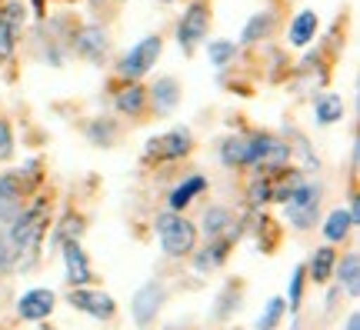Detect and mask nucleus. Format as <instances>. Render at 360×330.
I'll return each instance as SVG.
<instances>
[{
    "label": "nucleus",
    "instance_id": "nucleus-1",
    "mask_svg": "<svg viewBox=\"0 0 360 330\" xmlns=\"http://www.w3.org/2000/svg\"><path fill=\"white\" fill-rule=\"evenodd\" d=\"M51 197H34L27 201V207L7 224V237L13 243V254H17V267L20 270H30L40 257V243H44V234L51 230Z\"/></svg>",
    "mask_w": 360,
    "mask_h": 330
},
{
    "label": "nucleus",
    "instance_id": "nucleus-2",
    "mask_svg": "<svg viewBox=\"0 0 360 330\" xmlns=\"http://www.w3.org/2000/svg\"><path fill=\"white\" fill-rule=\"evenodd\" d=\"M321 201H323V184L300 174L297 184L290 187V193H287V201H283L287 224H290L297 234L317 227V220H321Z\"/></svg>",
    "mask_w": 360,
    "mask_h": 330
},
{
    "label": "nucleus",
    "instance_id": "nucleus-3",
    "mask_svg": "<svg viewBox=\"0 0 360 330\" xmlns=\"http://www.w3.org/2000/svg\"><path fill=\"white\" fill-rule=\"evenodd\" d=\"M154 230H157V241H160V250L164 257L177 260V257H191L197 250V224L187 220L184 214H157L154 220Z\"/></svg>",
    "mask_w": 360,
    "mask_h": 330
},
{
    "label": "nucleus",
    "instance_id": "nucleus-4",
    "mask_svg": "<svg viewBox=\"0 0 360 330\" xmlns=\"http://www.w3.org/2000/svg\"><path fill=\"white\" fill-rule=\"evenodd\" d=\"M294 164V151L290 144L277 134H267V130H257L250 134V170L254 174H281Z\"/></svg>",
    "mask_w": 360,
    "mask_h": 330
},
{
    "label": "nucleus",
    "instance_id": "nucleus-5",
    "mask_svg": "<svg viewBox=\"0 0 360 330\" xmlns=\"http://www.w3.org/2000/svg\"><path fill=\"white\" fill-rule=\"evenodd\" d=\"M160 53H164V34H147V37L137 40V44L117 61L114 74L120 77V80H141V77H147L157 67Z\"/></svg>",
    "mask_w": 360,
    "mask_h": 330
},
{
    "label": "nucleus",
    "instance_id": "nucleus-6",
    "mask_svg": "<svg viewBox=\"0 0 360 330\" xmlns=\"http://www.w3.org/2000/svg\"><path fill=\"white\" fill-rule=\"evenodd\" d=\"M210 24H214V11L207 0H191L184 7L177 20V44L187 57L197 53V47H204V40L210 37Z\"/></svg>",
    "mask_w": 360,
    "mask_h": 330
},
{
    "label": "nucleus",
    "instance_id": "nucleus-7",
    "mask_svg": "<svg viewBox=\"0 0 360 330\" xmlns=\"http://www.w3.org/2000/svg\"><path fill=\"white\" fill-rule=\"evenodd\" d=\"M193 151V134L191 127H174L160 137H150L143 144V164H174V160H184L191 157Z\"/></svg>",
    "mask_w": 360,
    "mask_h": 330
},
{
    "label": "nucleus",
    "instance_id": "nucleus-8",
    "mask_svg": "<svg viewBox=\"0 0 360 330\" xmlns=\"http://www.w3.org/2000/svg\"><path fill=\"white\" fill-rule=\"evenodd\" d=\"M30 201V184L20 177V170H0V224L7 227Z\"/></svg>",
    "mask_w": 360,
    "mask_h": 330
},
{
    "label": "nucleus",
    "instance_id": "nucleus-9",
    "mask_svg": "<svg viewBox=\"0 0 360 330\" xmlns=\"http://www.w3.org/2000/svg\"><path fill=\"white\" fill-rule=\"evenodd\" d=\"M74 51L90 64H103L110 53V34L103 24H84L74 30Z\"/></svg>",
    "mask_w": 360,
    "mask_h": 330
},
{
    "label": "nucleus",
    "instance_id": "nucleus-10",
    "mask_svg": "<svg viewBox=\"0 0 360 330\" xmlns=\"http://www.w3.org/2000/svg\"><path fill=\"white\" fill-rule=\"evenodd\" d=\"M164 297H167V287L157 284V280H147L141 291L134 293V300H130L134 324H137V327H150L157 320V314H160V307H164Z\"/></svg>",
    "mask_w": 360,
    "mask_h": 330
},
{
    "label": "nucleus",
    "instance_id": "nucleus-11",
    "mask_svg": "<svg viewBox=\"0 0 360 330\" xmlns=\"http://www.w3.org/2000/svg\"><path fill=\"white\" fill-rule=\"evenodd\" d=\"M67 300H70V307H74V310H84V314H90L94 320H114V314H117V300L107 291L74 287Z\"/></svg>",
    "mask_w": 360,
    "mask_h": 330
},
{
    "label": "nucleus",
    "instance_id": "nucleus-12",
    "mask_svg": "<svg viewBox=\"0 0 360 330\" xmlns=\"http://www.w3.org/2000/svg\"><path fill=\"white\" fill-rule=\"evenodd\" d=\"M114 110L120 117H147L150 103H147V87L141 80H120V87L114 90Z\"/></svg>",
    "mask_w": 360,
    "mask_h": 330
},
{
    "label": "nucleus",
    "instance_id": "nucleus-13",
    "mask_svg": "<svg viewBox=\"0 0 360 330\" xmlns=\"http://www.w3.org/2000/svg\"><path fill=\"white\" fill-rule=\"evenodd\" d=\"M277 27H281V13L274 11V7H264V11L250 13L247 17L244 30H240V40H237V47H254V44H264L277 34Z\"/></svg>",
    "mask_w": 360,
    "mask_h": 330
},
{
    "label": "nucleus",
    "instance_id": "nucleus-14",
    "mask_svg": "<svg viewBox=\"0 0 360 330\" xmlns=\"http://www.w3.org/2000/svg\"><path fill=\"white\" fill-rule=\"evenodd\" d=\"M180 97H184V90H180L177 84V77H157L154 84L147 87V103H150V110H154L157 117H170L174 110H177V103Z\"/></svg>",
    "mask_w": 360,
    "mask_h": 330
},
{
    "label": "nucleus",
    "instance_id": "nucleus-15",
    "mask_svg": "<svg viewBox=\"0 0 360 330\" xmlns=\"http://www.w3.org/2000/svg\"><path fill=\"white\" fill-rule=\"evenodd\" d=\"M53 304H57L53 291H47V287H34V291H24L20 297H17V314H20V320L40 324V320H47L53 314Z\"/></svg>",
    "mask_w": 360,
    "mask_h": 330
},
{
    "label": "nucleus",
    "instance_id": "nucleus-16",
    "mask_svg": "<svg viewBox=\"0 0 360 330\" xmlns=\"http://www.w3.org/2000/svg\"><path fill=\"white\" fill-rule=\"evenodd\" d=\"M60 257H64L67 280H70L74 287H87L90 280H94V267H90V257H87V250L80 247V241L60 243Z\"/></svg>",
    "mask_w": 360,
    "mask_h": 330
},
{
    "label": "nucleus",
    "instance_id": "nucleus-17",
    "mask_svg": "<svg viewBox=\"0 0 360 330\" xmlns=\"http://www.w3.org/2000/svg\"><path fill=\"white\" fill-rule=\"evenodd\" d=\"M200 220H204L207 241H217V237H224V241H237V234H240V227H237V217H233L224 203L207 207Z\"/></svg>",
    "mask_w": 360,
    "mask_h": 330
},
{
    "label": "nucleus",
    "instance_id": "nucleus-18",
    "mask_svg": "<svg viewBox=\"0 0 360 330\" xmlns=\"http://www.w3.org/2000/svg\"><path fill=\"white\" fill-rule=\"evenodd\" d=\"M317 30H321V17H317V11H297L294 17H290V24H287V47H310L314 44V37H317Z\"/></svg>",
    "mask_w": 360,
    "mask_h": 330
},
{
    "label": "nucleus",
    "instance_id": "nucleus-19",
    "mask_svg": "<svg viewBox=\"0 0 360 330\" xmlns=\"http://www.w3.org/2000/svg\"><path fill=\"white\" fill-rule=\"evenodd\" d=\"M207 191V177L204 174H187L184 180H177L174 187H170L167 193V210H174V214H184L187 207H191L200 193Z\"/></svg>",
    "mask_w": 360,
    "mask_h": 330
},
{
    "label": "nucleus",
    "instance_id": "nucleus-20",
    "mask_svg": "<svg viewBox=\"0 0 360 330\" xmlns=\"http://www.w3.org/2000/svg\"><path fill=\"white\" fill-rule=\"evenodd\" d=\"M217 157L227 170L250 167V134H227V137L217 144Z\"/></svg>",
    "mask_w": 360,
    "mask_h": 330
},
{
    "label": "nucleus",
    "instance_id": "nucleus-21",
    "mask_svg": "<svg viewBox=\"0 0 360 330\" xmlns=\"http://www.w3.org/2000/svg\"><path fill=\"white\" fill-rule=\"evenodd\" d=\"M344 114H347V103L340 94H334V90L314 94V124L317 127H334L344 120Z\"/></svg>",
    "mask_w": 360,
    "mask_h": 330
},
{
    "label": "nucleus",
    "instance_id": "nucleus-22",
    "mask_svg": "<svg viewBox=\"0 0 360 330\" xmlns=\"http://www.w3.org/2000/svg\"><path fill=\"white\" fill-rule=\"evenodd\" d=\"M334 274H337V280H340V287L347 291V297H357L360 293V257H357V250H347L344 257H337Z\"/></svg>",
    "mask_w": 360,
    "mask_h": 330
},
{
    "label": "nucleus",
    "instance_id": "nucleus-23",
    "mask_svg": "<svg viewBox=\"0 0 360 330\" xmlns=\"http://www.w3.org/2000/svg\"><path fill=\"white\" fill-rule=\"evenodd\" d=\"M334 267H337V250L334 247H317L314 257H310V267H304V270H307V277L321 287V284H327V280L334 277Z\"/></svg>",
    "mask_w": 360,
    "mask_h": 330
},
{
    "label": "nucleus",
    "instance_id": "nucleus-24",
    "mask_svg": "<svg viewBox=\"0 0 360 330\" xmlns=\"http://www.w3.org/2000/svg\"><path fill=\"white\" fill-rule=\"evenodd\" d=\"M204 44H207V61H210V67H214V70L231 67L233 61H237V53H240L237 40H227V37H207Z\"/></svg>",
    "mask_w": 360,
    "mask_h": 330
},
{
    "label": "nucleus",
    "instance_id": "nucleus-25",
    "mask_svg": "<svg viewBox=\"0 0 360 330\" xmlns=\"http://www.w3.org/2000/svg\"><path fill=\"white\" fill-rule=\"evenodd\" d=\"M231 243L233 241H224V237L207 241L204 250H197V254H193V267H197V274H207V270H214V267L224 264V257L231 254Z\"/></svg>",
    "mask_w": 360,
    "mask_h": 330
},
{
    "label": "nucleus",
    "instance_id": "nucleus-26",
    "mask_svg": "<svg viewBox=\"0 0 360 330\" xmlns=\"http://www.w3.org/2000/svg\"><path fill=\"white\" fill-rule=\"evenodd\" d=\"M117 137H120V124H117L114 117H94L87 124V140L90 144H97V147H114Z\"/></svg>",
    "mask_w": 360,
    "mask_h": 330
},
{
    "label": "nucleus",
    "instance_id": "nucleus-27",
    "mask_svg": "<svg viewBox=\"0 0 360 330\" xmlns=\"http://www.w3.org/2000/svg\"><path fill=\"white\" fill-rule=\"evenodd\" d=\"M354 227H357V224L350 220L347 210H344V207H337V210H330L327 220H323V237H327L330 243H344Z\"/></svg>",
    "mask_w": 360,
    "mask_h": 330
},
{
    "label": "nucleus",
    "instance_id": "nucleus-28",
    "mask_svg": "<svg viewBox=\"0 0 360 330\" xmlns=\"http://www.w3.org/2000/svg\"><path fill=\"white\" fill-rule=\"evenodd\" d=\"M270 201H274V177H267V174H254L250 184H247V203L260 210V207H267Z\"/></svg>",
    "mask_w": 360,
    "mask_h": 330
},
{
    "label": "nucleus",
    "instance_id": "nucleus-29",
    "mask_svg": "<svg viewBox=\"0 0 360 330\" xmlns=\"http://www.w3.org/2000/svg\"><path fill=\"white\" fill-rule=\"evenodd\" d=\"M80 234H84V220L74 214H67L64 220H57V230H53L51 243L60 247V243H67V241H80Z\"/></svg>",
    "mask_w": 360,
    "mask_h": 330
},
{
    "label": "nucleus",
    "instance_id": "nucleus-30",
    "mask_svg": "<svg viewBox=\"0 0 360 330\" xmlns=\"http://www.w3.org/2000/svg\"><path fill=\"white\" fill-rule=\"evenodd\" d=\"M283 300L281 297H270L267 300V307L260 310V317H257V330H274L277 324H281V317H283Z\"/></svg>",
    "mask_w": 360,
    "mask_h": 330
},
{
    "label": "nucleus",
    "instance_id": "nucleus-31",
    "mask_svg": "<svg viewBox=\"0 0 360 330\" xmlns=\"http://www.w3.org/2000/svg\"><path fill=\"white\" fill-rule=\"evenodd\" d=\"M17 267V254H13V243L7 237V227L0 224V274H11Z\"/></svg>",
    "mask_w": 360,
    "mask_h": 330
},
{
    "label": "nucleus",
    "instance_id": "nucleus-32",
    "mask_svg": "<svg viewBox=\"0 0 360 330\" xmlns=\"http://www.w3.org/2000/svg\"><path fill=\"white\" fill-rule=\"evenodd\" d=\"M304 277H307V270H304V267H294V274H290V287H287L290 310H297V307H300V300H304Z\"/></svg>",
    "mask_w": 360,
    "mask_h": 330
},
{
    "label": "nucleus",
    "instance_id": "nucleus-33",
    "mask_svg": "<svg viewBox=\"0 0 360 330\" xmlns=\"http://www.w3.org/2000/svg\"><path fill=\"white\" fill-rule=\"evenodd\" d=\"M13 157V130H11V120L0 117V164H7Z\"/></svg>",
    "mask_w": 360,
    "mask_h": 330
},
{
    "label": "nucleus",
    "instance_id": "nucleus-34",
    "mask_svg": "<svg viewBox=\"0 0 360 330\" xmlns=\"http://www.w3.org/2000/svg\"><path fill=\"white\" fill-rule=\"evenodd\" d=\"M347 214H350V220H354V224H360V197H357V193L350 197V207H347Z\"/></svg>",
    "mask_w": 360,
    "mask_h": 330
},
{
    "label": "nucleus",
    "instance_id": "nucleus-35",
    "mask_svg": "<svg viewBox=\"0 0 360 330\" xmlns=\"http://www.w3.org/2000/svg\"><path fill=\"white\" fill-rule=\"evenodd\" d=\"M347 330H360V314H357V310L347 317Z\"/></svg>",
    "mask_w": 360,
    "mask_h": 330
},
{
    "label": "nucleus",
    "instance_id": "nucleus-36",
    "mask_svg": "<svg viewBox=\"0 0 360 330\" xmlns=\"http://www.w3.org/2000/svg\"><path fill=\"white\" fill-rule=\"evenodd\" d=\"M160 4H167V7H170V4H177V0H160Z\"/></svg>",
    "mask_w": 360,
    "mask_h": 330
},
{
    "label": "nucleus",
    "instance_id": "nucleus-37",
    "mask_svg": "<svg viewBox=\"0 0 360 330\" xmlns=\"http://www.w3.org/2000/svg\"><path fill=\"white\" fill-rule=\"evenodd\" d=\"M40 330H53V327H40Z\"/></svg>",
    "mask_w": 360,
    "mask_h": 330
}]
</instances>
